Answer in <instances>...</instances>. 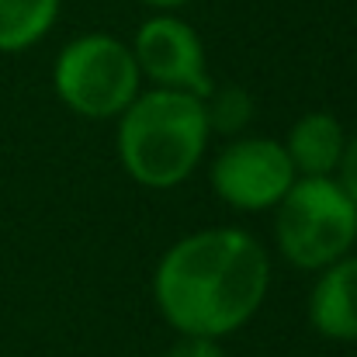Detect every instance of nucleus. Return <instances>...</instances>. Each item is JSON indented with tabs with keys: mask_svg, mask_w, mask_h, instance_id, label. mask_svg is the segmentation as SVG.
<instances>
[{
	"mask_svg": "<svg viewBox=\"0 0 357 357\" xmlns=\"http://www.w3.org/2000/svg\"><path fill=\"white\" fill-rule=\"evenodd\" d=\"M271 288L264 243L236 226L177 239L153 271V302L167 326L188 337H229L246 326Z\"/></svg>",
	"mask_w": 357,
	"mask_h": 357,
	"instance_id": "obj_1",
	"label": "nucleus"
},
{
	"mask_svg": "<svg viewBox=\"0 0 357 357\" xmlns=\"http://www.w3.org/2000/svg\"><path fill=\"white\" fill-rule=\"evenodd\" d=\"M212 128L205 98L184 91H139L119 115L115 149L121 170L142 188H177L205 160Z\"/></svg>",
	"mask_w": 357,
	"mask_h": 357,
	"instance_id": "obj_2",
	"label": "nucleus"
},
{
	"mask_svg": "<svg viewBox=\"0 0 357 357\" xmlns=\"http://www.w3.org/2000/svg\"><path fill=\"white\" fill-rule=\"evenodd\" d=\"M357 239V205L337 177H295L274 205V243L298 271H323L351 253Z\"/></svg>",
	"mask_w": 357,
	"mask_h": 357,
	"instance_id": "obj_3",
	"label": "nucleus"
},
{
	"mask_svg": "<svg viewBox=\"0 0 357 357\" xmlns=\"http://www.w3.org/2000/svg\"><path fill=\"white\" fill-rule=\"evenodd\" d=\"M52 91L80 119H119L142 91L132 45L108 31L66 42L52 63Z\"/></svg>",
	"mask_w": 357,
	"mask_h": 357,
	"instance_id": "obj_4",
	"label": "nucleus"
},
{
	"mask_svg": "<svg viewBox=\"0 0 357 357\" xmlns=\"http://www.w3.org/2000/svg\"><path fill=\"white\" fill-rule=\"evenodd\" d=\"M295 177L281 139L267 135H233L212 160V188L236 212L274 208Z\"/></svg>",
	"mask_w": 357,
	"mask_h": 357,
	"instance_id": "obj_5",
	"label": "nucleus"
},
{
	"mask_svg": "<svg viewBox=\"0 0 357 357\" xmlns=\"http://www.w3.org/2000/svg\"><path fill=\"white\" fill-rule=\"evenodd\" d=\"M132 56H135L139 77L149 80L153 87L184 91L198 98H205L215 87L202 35L174 10H156L149 21L139 24L132 38Z\"/></svg>",
	"mask_w": 357,
	"mask_h": 357,
	"instance_id": "obj_6",
	"label": "nucleus"
},
{
	"mask_svg": "<svg viewBox=\"0 0 357 357\" xmlns=\"http://www.w3.org/2000/svg\"><path fill=\"white\" fill-rule=\"evenodd\" d=\"M309 323L326 340H357V253L316 271V284L309 291Z\"/></svg>",
	"mask_w": 357,
	"mask_h": 357,
	"instance_id": "obj_7",
	"label": "nucleus"
},
{
	"mask_svg": "<svg viewBox=\"0 0 357 357\" xmlns=\"http://www.w3.org/2000/svg\"><path fill=\"white\" fill-rule=\"evenodd\" d=\"M347 128L340 125L337 115L330 112H309L288 128V135L281 139L291 167L298 177H333L344 149H347Z\"/></svg>",
	"mask_w": 357,
	"mask_h": 357,
	"instance_id": "obj_8",
	"label": "nucleus"
},
{
	"mask_svg": "<svg viewBox=\"0 0 357 357\" xmlns=\"http://www.w3.org/2000/svg\"><path fill=\"white\" fill-rule=\"evenodd\" d=\"M63 0H0V52H24L38 45L56 17Z\"/></svg>",
	"mask_w": 357,
	"mask_h": 357,
	"instance_id": "obj_9",
	"label": "nucleus"
},
{
	"mask_svg": "<svg viewBox=\"0 0 357 357\" xmlns=\"http://www.w3.org/2000/svg\"><path fill=\"white\" fill-rule=\"evenodd\" d=\"M205 115L208 128L219 135H243L246 125L253 119V98L239 87H212L205 94Z\"/></svg>",
	"mask_w": 357,
	"mask_h": 357,
	"instance_id": "obj_10",
	"label": "nucleus"
},
{
	"mask_svg": "<svg viewBox=\"0 0 357 357\" xmlns=\"http://www.w3.org/2000/svg\"><path fill=\"white\" fill-rule=\"evenodd\" d=\"M167 357H226V351H222V340H215V337H188V333H181V340L167 351Z\"/></svg>",
	"mask_w": 357,
	"mask_h": 357,
	"instance_id": "obj_11",
	"label": "nucleus"
},
{
	"mask_svg": "<svg viewBox=\"0 0 357 357\" xmlns=\"http://www.w3.org/2000/svg\"><path fill=\"white\" fill-rule=\"evenodd\" d=\"M337 184L351 195V202L357 205V135L354 139H347V149H344V160H340V167H337Z\"/></svg>",
	"mask_w": 357,
	"mask_h": 357,
	"instance_id": "obj_12",
	"label": "nucleus"
},
{
	"mask_svg": "<svg viewBox=\"0 0 357 357\" xmlns=\"http://www.w3.org/2000/svg\"><path fill=\"white\" fill-rule=\"evenodd\" d=\"M142 3H149L153 10H177V7H184L191 0H142Z\"/></svg>",
	"mask_w": 357,
	"mask_h": 357,
	"instance_id": "obj_13",
	"label": "nucleus"
}]
</instances>
